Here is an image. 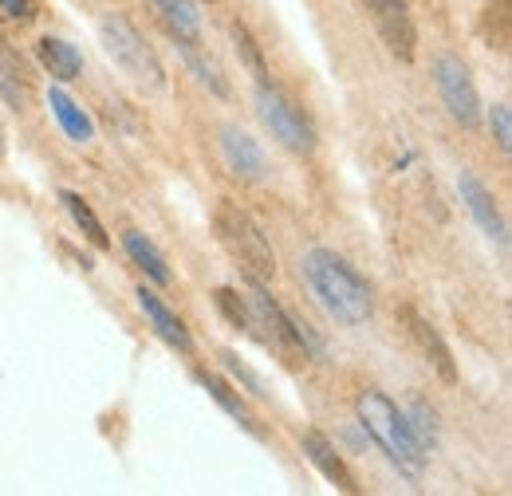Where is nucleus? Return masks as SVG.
Instances as JSON below:
<instances>
[{
	"label": "nucleus",
	"mask_w": 512,
	"mask_h": 496,
	"mask_svg": "<svg viewBox=\"0 0 512 496\" xmlns=\"http://www.w3.org/2000/svg\"><path fill=\"white\" fill-rule=\"evenodd\" d=\"M355 410H359V426L371 434V441L383 449V457L402 473V477H410V481H422V473H426V461H430V453L418 445V437L410 430V422H406V414L398 410V402L383 394V390H363L359 394V402H355Z\"/></svg>",
	"instance_id": "f03ea898"
},
{
	"label": "nucleus",
	"mask_w": 512,
	"mask_h": 496,
	"mask_svg": "<svg viewBox=\"0 0 512 496\" xmlns=\"http://www.w3.org/2000/svg\"><path fill=\"white\" fill-rule=\"evenodd\" d=\"M489 130H493V138H497L501 154H509V150H512V111H509V103H493V111H489Z\"/></svg>",
	"instance_id": "a878e982"
},
{
	"label": "nucleus",
	"mask_w": 512,
	"mask_h": 496,
	"mask_svg": "<svg viewBox=\"0 0 512 496\" xmlns=\"http://www.w3.org/2000/svg\"><path fill=\"white\" fill-rule=\"evenodd\" d=\"M402 319H406V327H410L418 351L426 355V363L438 371V378H442V382H457V363H453V351L446 347L442 331H438L426 315H418L414 308H402Z\"/></svg>",
	"instance_id": "9d476101"
},
{
	"label": "nucleus",
	"mask_w": 512,
	"mask_h": 496,
	"mask_svg": "<svg viewBox=\"0 0 512 496\" xmlns=\"http://www.w3.org/2000/svg\"><path fill=\"white\" fill-rule=\"evenodd\" d=\"M221 363H225V371L233 374V378H237V382H241V386H245V390H249L253 398H268L264 382H260V378H256V374L249 371V367H245V363H241V359H237L233 351H221Z\"/></svg>",
	"instance_id": "393cba45"
},
{
	"label": "nucleus",
	"mask_w": 512,
	"mask_h": 496,
	"mask_svg": "<svg viewBox=\"0 0 512 496\" xmlns=\"http://www.w3.org/2000/svg\"><path fill=\"white\" fill-rule=\"evenodd\" d=\"M36 60L44 63V71H48L52 79H60V83L79 79V71H83L79 48L67 44V40H60V36H44V40L36 44Z\"/></svg>",
	"instance_id": "f3484780"
},
{
	"label": "nucleus",
	"mask_w": 512,
	"mask_h": 496,
	"mask_svg": "<svg viewBox=\"0 0 512 496\" xmlns=\"http://www.w3.org/2000/svg\"><path fill=\"white\" fill-rule=\"evenodd\" d=\"M138 296V308H142V315L150 319V327H154V335L162 339V343H170L174 351H182V355H190L193 351V335H190V327L174 315V311L166 308L162 300H158V292H150L146 284L134 292Z\"/></svg>",
	"instance_id": "9b49d317"
},
{
	"label": "nucleus",
	"mask_w": 512,
	"mask_h": 496,
	"mask_svg": "<svg viewBox=\"0 0 512 496\" xmlns=\"http://www.w3.org/2000/svg\"><path fill=\"white\" fill-rule=\"evenodd\" d=\"M60 201H64V209L71 213V221H75V229H83V237L91 241L95 248H111V237H107V229H103V221L95 217V209L79 197V193H71V189H60Z\"/></svg>",
	"instance_id": "412c9836"
},
{
	"label": "nucleus",
	"mask_w": 512,
	"mask_h": 496,
	"mask_svg": "<svg viewBox=\"0 0 512 496\" xmlns=\"http://www.w3.org/2000/svg\"><path fill=\"white\" fill-rule=\"evenodd\" d=\"M457 189H461V201H465V209L473 213L477 229L501 248V252H509V225H505V217H501V209H497V197L489 193V186H485L477 174L465 170V174L457 178Z\"/></svg>",
	"instance_id": "6e6552de"
},
{
	"label": "nucleus",
	"mask_w": 512,
	"mask_h": 496,
	"mask_svg": "<svg viewBox=\"0 0 512 496\" xmlns=\"http://www.w3.org/2000/svg\"><path fill=\"white\" fill-rule=\"evenodd\" d=\"M158 20L170 28L174 40H193L201 44V12L193 0H154Z\"/></svg>",
	"instance_id": "a211bd4d"
},
{
	"label": "nucleus",
	"mask_w": 512,
	"mask_h": 496,
	"mask_svg": "<svg viewBox=\"0 0 512 496\" xmlns=\"http://www.w3.org/2000/svg\"><path fill=\"white\" fill-rule=\"evenodd\" d=\"M300 445H304V457H308V461L323 473V481H331L339 493H359V485H355V477H351L347 461L339 457V449H335L320 430H308V434L300 437Z\"/></svg>",
	"instance_id": "ddd939ff"
},
{
	"label": "nucleus",
	"mask_w": 512,
	"mask_h": 496,
	"mask_svg": "<svg viewBox=\"0 0 512 496\" xmlns=\"http://www.w3.org/2000/svg\"><path fill=\"white\" fill-rule=\"evenodd\" d=\"M434 83H438V95L446 103L449 119L465 130H477L481 126V95H477V83H473L465 60L453 52H442L434 60Z\"/></svg>",
	"instance_id": "423d86ee"
},
{
	"label": "nucleus",
	"mask_w": 512,
	"mask_h": 496,
	"mask_svg": "<svg viewBox=\"0 0 512 496\" xmlns=\"http://www.w3.org/2000/svg\"><path fill=\"white\" fill-rule=\"evenodd\" d=\"M406 422H410V430H414V437H418V445H422L426 453H434V445H438V414H434L422 398H414Z\"/></svg>",
	"instance_id": "b1692460"
},
{
	"label": "nucleus",
	"mask_w": 512,
	"mask_h": 496,
	"mask_svg": "<svg viewBox=\"0 0 512 496\" xmlns=\"http://www.w3.org/2000/svg\"><path fill=\"white\" fill-rule=\"evenodd\" d=\"M221 154H225V162H229V170L237 174V178H245V182H264V174H268V158H264V150H260V142H256L249 130H241V126H221Z\"/></svg>",
	"instance_id": "1a4fd4ad"
},
{
	"label": "nucleus",
	"mask_w": 512,
	"mask_h": 496,
	"mask_svg": "<svg viewBox=\"0 0 512 496\" xmlns=\"http://www.w3.org/2000/svg\"><path fill=\"white\" fill-rule=\"evenodd\" d=\"M193 378H197V386H201V390H209V398H213V402H217L233 422H241L253 437H264V430L256 426L253 410H249V402L241 398V390H233L225 378H217V374H209V371H193Z\"/></svg>",
	"instance_id": "4468645a"
},
{
	"label": "nucleus",
	"mask_w": 512,
	"mask_h": 496,
	"mask_svg": "<svg viewBox=\"0 0 512 496\" xmlns=\"http://www.w3.org/2000/svg\"><path fill=\"white\" fill-rule=\"evenodd\" d=\"M48 107H52V119L60 123V130H64L71 142H79V146H87L91 138H95V123H91V115L67 95L64 87H52L48 91Z\"/></svg>",
	"instance_id": "dca6fc26"
},
{
	"label": "nucleus",
	"mask_w": 512,
	"mask_h": 496,
	"mask_svg": "<svg viewBox=\"0 0 512 496\" xmlns=\"http://www.w3.org/2000/svg\"><path fill=\"white\" fill-rule=\"evenodd\" d=\"M123 248H127V256L134 260V268L150 280V284H174V272H170V264H166V256L158 252V245L146 237V233H138V229H127L123 233Z\"/></svg>",
	"instance_id": "2eb2a0df"
},
{
	"label": "nucleus",
	"mask_w": 512,
	"mask_h": 496,
	"mask_svg": "<svg viewBox=\"0 0 512 496\" xmlns=\"http://www.w3.org/2000/svg\"><path fill=\"white\" fill-rule=\"evenodd\" d=\"M249 311H253V323L264 327V339L268 343H280V347H296V331H292V315L280 308L260 280H249Z\"/></svg>",
	"instance_id": "f8f14e48"
},
{
	"label": "nucleus",
	"mask_w": 512,
	"mask_h": 496,
	"mask_svg": "<svg viewBox=\"0 0 512 496\" xmlns=\"http://www.w3.org/2000/svg\"><path fill=\"white\" fill-rule=\"evenodd\" d=\"M99 44L134 87H142V91H162L166 87V67L158 60V52L142 40V32L130 24L127 16L107 12L99 20Z\"/></svg>",
	"instance_id": "7ed1b4c3"
},
{
	"label": "nucleus",
	"mask_w": 512,
	"mask_h": 496,
	"mask_svg": "<svg viewBox=\"0 0 512 496\" xmlns=\"http://www.w3.org/2000/svg\"><path fill=\"white\" fill-rule=\"evenodd\" d=\"M213 300H217V311L229 319V327H233V331L256 335L253 311H249V304L241 300V292H233V288H217V292H213Z\"/></svg>",
	"instance_id": "5701e85b"
},
{
	"label": "nucleus",
	"mask_w": 512,
	"mask_h": 496,
	"mask_svg": "<svg viewBox=\"0 0 512 496\" xmlns=\"http://www.w3.org/2000/svg\"><path fill=\"white\" fill-rule=\"evenodd\" d=\"M229 36H233L237 60L245 63V71L253 75V83H268V63H264V52H260V44L253 40V32L237 20V24H229Z\"/></svg>",
	"instance_id": "4be33fe9"
},
{
	"label": "nucleus",
	"mask_w": 512,
	"mask_h": 496,
	"mask_svg": "<svg viewBox=\"0 0 512 496\" xmlns=\"http://www.w3.org/2000/svg\"><path fill=\"white\" fill-rule=\"evenodd\" d=\"M36 0H0V12L8 16V20H16V24H32L36 20Z\"/></svg>",
	"instance_id": "bb28decb"
},
{
	"label": "nucleus",
	"mask_w": 512,
	"mask_h": 496,
	"mask_svg": "<svg viewBox=\"0 0 512 496\" xmlns=\"http://www.w3.org/2000/svg\"><path fill=\"white\" fill-rule=\"evenodd\" d=\"M375 16V28L383 36V44L390 48V56H398L402 63L414 60L418 52V32H414V16L406 0H363Z\"/></svg>",
	"instance_id": "0eeeda50"
},
{
	"label": "nucleus",
	"mask_w": 512,
	"mask_h": 496,
	"mask_svg": "<svg viewBox=\"0 0 512 496\" xmlns=\"http://www.w3.org/2000/svg\"><path fill=\"white\" fill-rule=\"evenodd\" d=\"M256 115H260V123L272 130V138L284 150H292V154H316V142H320L316 138V123L276 83H256Z\"/></svg>",
	"instance_id": "39448f33"
},
{
	"label": "nucleus",
	"mask_w": 512,
	"mask_h": 496,
	"mask_svg": "<svg viewBox=\"0 0 512 496\" xmlns=\"http://www.w3.org/2000/svg\"><path fill=\"white\" fill-rule=\"evenodd\" d=\"M481 40L497 52H509L512 44V0H489L481 12Z\"/></svg>",
	"instance_id": "aec40b11"
},
{
	"label": "nucleus",
	"mask_w": 512,
	"mask_h": 496,
	"mask_svg": "<svg viewBox=\"0 0 512 496\" xmlns=\"http://www.w3.org/2000/svg\"><path fill=\"white\" fill-rule=\"evenodd\" d=\"M174 48H178V56L182 63L193 71V79L201 83V87H209L217 99H229V83H225V75H221V67L209 60L205 52H197V44L193 40H174Z\"/></svg>",
	"instance_id": "6ab92c4d"
},
{
	"label": "nucleus",
	"mask_w": 512,
	"mask_h": 496,
	"mask_svg": "<svg viewBox=\"0 0 512 496\" xmlns=\"http://www.w3.org/2000/svg\"><path fill=\"white\" fill-rule=\"evenodd\" d=\"M213 225H217L221 245L229 248V256L237 260V268H241L249 280H260V284H264V280L276 276V252L268 245V237L260 233V225H256L237 201L221 197V201H217V213H213Z\"/></svg>",
	"instance_id": "20e7f679"
},
{
	"label": "nucleus",
	"mask_w": 512,
	"mask_h": 496,
	"mask_svg": "<svg viewBox=\"0 0 512 496\" xmlns=\"http://www.w3.org/2000/svg\"><path fill=\"white\" fill-rule=\"evenodd\" d=\"M304 280H308L312 296L320 300V308L343 327H363L375 315L371 284L355 272V264H347L331 248H312L304 256Z\"/></svg>",
	"instance_id": "f257e3e1"
}]
</instances>
